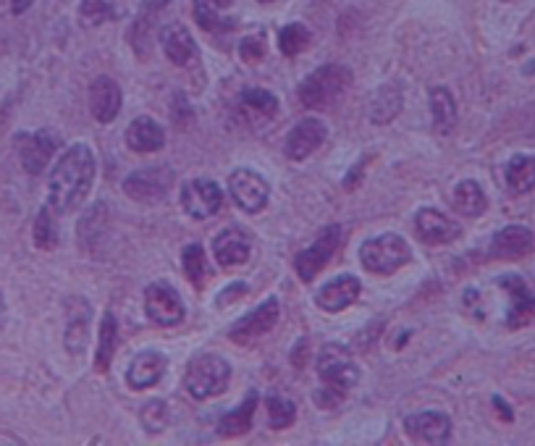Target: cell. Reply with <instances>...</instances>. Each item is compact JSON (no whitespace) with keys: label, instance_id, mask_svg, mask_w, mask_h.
<instances>
[{"label":"cell","instance_id":"1","mask_svg":"<svg viewBox=\"0 0 535 446\" xmlns=\"http://www.w3.org/2000/svg\"><path fill=\"white\" fill-rule=\"evenodd\" d=\"M98 174V161L87 145H71L66 153L58 158L48 184V203L50 210H56L58 216H66L90 195L92 182Z\"/></svg>","mask_w":535,"mask_h":446},{"label":"cell","instance_id":"2","mask_svg":"<svg viewBox=\"0 0 535 446\" xmlns=\"http://www.w3.org/2000/svg\"><path fill=\"white\" fill-rule=\"evenodd\" d=\"M352 84V71L341 63H326L299 84V100L305 108H328Z\"/></svg>","mask_w":535,"mask_h":446},{"label":"cell","instance_id":"3","mask_svg":"<svg viewBox=\"0 0 535 446\" xmlns=\"http://www.w3.org/2000/svg\"><path fill=\"white\" fill-rule=\"evenodd\" d=\"M231 381V365L221 355H197L187 368L184 386L195 399L218 397Z\"/></svg>","mask_w":535,"mask_h":446},{"label":"cell","instance_id":"4","mask_svg":"<svg viewBox=\"0 0 535 446\" xmlns=\"http://www.w3.org/2000/svg\"><path fill=\"white\" fill-rule=\"evenodd\" d=\"M360 260L370 273L389 276V273L399 271L402 265L410 263L412 250L410 244L404 242V237H399V234H381V237L368 239V242L362 244Z\"/></svg>","mask_w":535,"mask_h":446},{"label":"cell","instance_id":"5","mask_svg":"<svg viewBox=\"0 0 535 446\" xmlns=\"http://www.w3.org/2000/svg\"><path fill=\"white\" fill-rule=\"evenodd\" d=\"M320 381L326 386H334L339 391H349L360 381V368L355 365L352 355L341 344H328L318 357Z\"/></svg>","mask_w":535,"mask_h":446},{"label":"cell","instance_id":"6","mask_svg":"<svg viewBox=\"0 0 535 446\" xmlns=\"http://www.w3.org/2000/svg\"><path fill=\"white\" fill-rule=\"evenodd\" d=\"M174 184V171L168 166L139 168L124 179V192L137 203H160Z\"/></svg>","mask_w":535,"mask_h":446},{"label":"cell","instance_id":"7","mask_svg":"<svg viewBox=\"0 0 535 446\" xmlns=\"http://www.w3.org/2000/svg\"><path fill=\"white\" fill-rule=\"evenodd\" d=\"M339 242H341L339 226H328V229L320 231V237L315 239L305 252H299L297 258H294V271H297L299 279L305 281V284H310V281L326 268L328 260L334 258Z\"/></svg>","mask_w":535,"mask_h":446},{"label":"cell","instance_id":"8","mask_svg":"<svg viewBox=\"0 0 535 446\" xmlns=\"http://www.w3.org/2000/svg\"><path fill=\"white\" fill-rule=\"evenodd\" d=\"M145 310L158 326H179L184 321V302L171 284L155 281L145 289Z\"/></svg>","mask_w":535,"mask_h":446},{"label":"cell","instance_id":"9","mask_svg":"<svg viewBox=\"0 0 535 446\" xmlns=\"http://www.w3.org/2000/svg\"><path fill=\"white\" fill-rule=\"evenodd\" d=\"M229 192L234 197V203L247 213H260L268 205L271 197V187L263 176L252 168H237L229 179Z\"/></svg>","mask_w":535,"mask_h":446},{"label":"cell","instance_id":"10","mask_svg":"<svg viewBox=\"0 0 535 446\" xmlns=\"http://www.w3.org/2000/svg\"><path fill=\"white\" fill-rule=\"evenodd\" d=\"M223 205V192L216 182L210 179H195V182H187L181 189V208L184 213L197 221H205V218H213L221 210Z\"/></svg>","mask_w":535,"mask_h":446},{"label":"cell","instance_id":"11","mask_svg":"<svg viewBox=\"0 0 535 446\" xmlns=\"http://www.w3.org/2000/svg\"><path fill=\"white\" fill-rule=\"evenodd\" d=\"M278 323V300L268 297L263 305H258L252 313L242 315L234 326L229 328V339L237 344H252L255 339L265 336Z\"/></svg>","mask_w":535,"mask_h":446},{"label":"cell","instance_id":"12","mask_svg":"<svg viewBox=\"0 0 535 446\" xmlns=\"http://www.w3.org/2000/svg\"><path fill=\"white\" fill-rule=\"evenodd\" d=\"M56 150H58V137L53 132L21 134L19 137L21 166H24V171L32 176H37L45 171V166L53 161Z\"/></svg>","mask_w":535,"mask_h":446},{"label":"cell","instance_id":"13","mask_svg":"<svg viewBox=\"0 0 535 446\" xmlns=\"http://www.w3.org/2000/svg\"><path fill=\"white\" fill-rule=\"evenodd\" d=\"M404 431L420 444H444L452 436V420L438 410H425L404 420Z\"/></svg>","mask_w":535,"mask_h":446},{"label":"cell","instance_id":"14","mask_svg":"<svg viewBox=\"0 0 535 446\" xmlns=\"http://www.w3.org/2000/svg\"><path fill=\"white\" fill-rule=\"evenodd\" d=\"M328 137L326 124L320 119H302L286 137V158L294 163L305 161Z\"/></svg>","mask_w":535,"mask_h":446},{"label":"cell","instance_id":"15","mask_svg":"<svg viewBox=\"0 0 535 446\" xmlns=\"http://www.w3.org/2000/svg\"><path fill=\"white\" fill-rule=\"evenodd\" d=\"M499 284L507 289V294L512 297V307H509L507 326L509 328H522L528 323L535 321V292L525 284V279H520L517 273H509V276H501Z\"/></svg>","mask_w":535,"mask_h":446},{"label":"cell","instance_id":"16","mask_svg":"<svg viewBox=\"0 0 535 446\" xmlns=\"http://www.w3.org/2000/svg\"><path fill=\"white\" fill-rule=\"evenodd\" d=\"M360 279L357 276H336L334 281H328L326 286H320L318 294H315V305L320 310H326V313H341V310H347L352 302H357L360 297Z\"/></svg>","mask_w":535,"mask_h":446},{"label":"cell","instance_id":"17","mask_svg":"<svg viewBox=\"0 0 535 446\" xmlns=\"http://www.w3.org/2000/svg\"><path fill=\"white\" fill-rule=\"evenodd\" d=\"M166 368H168L166 355H160L155 349H145V352H139L132 363H129L126 381H129V386H132L134 391L153 389L155 384H160V378H163Z\"/></svg>","mask_w":535,"mask_h":446},{"label":"cell","instance_id":"18","mask_svg":"<svg viewBox=\"0 0 535 446\" xmlns=\"http://www.w3.org/2000/svg\"><path fill=\"white\" fill-rule=\"evenodd\" d=\"M121 87L116 84V79L111 77H98L90 87V111L95 116V121L100 124H111L116 121V116L121 113Z\"/></svg>","mask_w":535,"mask_h":446},{"label":"cell","instance_id":"19","mask_svg":"<svg viewBox=\"0 0 535 446\" xmlns=\"http://www.w3.org/2000/svg\"><path fill=\"white\" fill-rule=\"evenodd\" d=\"M533 231L525 226H504V229L491 239V258L496 260H520L533 252Z\"/></svg>","mask_w":535,"mask_h":446},{"label":"cell","instance_id":"20","mask_svg":"<svg viewBox=\"0 0 535 446\" xmlns=\"http://www.w3.org/2000/svg\"><path fill=\"white\" fill-rule=\"evenodd\" d=\"M417 237L423 239L425 244H449L462 234L457 223L449 216H444L441 210L423 208L415 218Z\"/></svg>","mask_w":535,"mask_h":446},{"label":"cell","instance_id":"21","mask_svg":"<svg viewBox=\"0 0 535 446\" xmlns=\"http://www.w3.org/2000/svg\"><path fill=\"white\" fill-rule=\"evenodd\" d=\"M126 145L132 147L134 153H158L166 145V132L150 116H139L126 129Z\"/></svg>","mask_w":535,"mask_h":446},{"label":"cell","instance_id":"22","mask_svg":"<svg viewBox=\"0 0 535 446\" xmlns=\"http://www.w3.org/2000/svg\"><path fill=\"white\" fill-rule=\"evenodd\" d=\"M160 42H163L168 61L174 63V66H192V63L197 61L195 40H192V35H189L181 24H168V27H163Z\"/></svg>","mask_w":535,"mask_h":446},{"label":"cell","instance_id":"23","mask_svg":"<svg viewBox=\"0 0 535 446\" xmlns=\"http://www.w3.org/2000/svg\"><path fill=\"white\" fill-rule=\"evenodd\" d=\"M213 252H216L221 268H234V265L247 263V258H250V239L244 237L239 229H226L213 242Z\"/></svg>","mask_w":535,"mask_h":446},{"label":"cell","instance_id":"24","mask_svg":"<svg viewBox=\"0 0 535 446\" xmlns=\"http://www.w3.org/2000/svg\"><path fill=\"white\" fill-rule=\"evenodd\" d=\"M239 111L247 121H271L278 113V100L273 92L250 87L239 95Z\"/></svg>","mask_w":535,"mask_h":446},{"label":"cell","instance_id":"25","mask_svg":"<svg viewBox=\"0 0 535 446\" xmlns=\"http://www.w3.org/2000/svg\"><path fill=\"white\" fill-rule=\"evenodd\" d=\"M255 410H258V394H255V391H250V394H247V399H244L237 410L226 412V415L218 420V436H226V439L244 436V433L252 428Z\"/></svg>","mask_w":535,"mask_h":446},{"label":"cell","instance_id":"26","mask_svg":"<svg viewBox=\"0 0 535 446\" xmlns=\"http://www.w3.org/2000/svg\"><path fill=\"white\" fill-rule=\"evenodd\" d=\"M399 111H402V87L399 84H383L370 103V119H373V124H389V121L397 119Z\"/></svg>","mask_w":535,"mask_h":446},{"label":"cell","instance_id":"27","mask_svg":"<svg viewBox=\"0 0 535 446\" xmlns=\"http://www.w3.org/2000/svg\"><path fill=\"white\" fill-rule=\"evenodd\" d=\"M454 208L467 218L483 216L488 208V197L483 192V187L478 182H473V179L459 182L457 189H454Z\"/></svg>","mask_w":535,"mask_h":446},{"label":"cell","instance_id":"28","mask_svg":"<svg viewBox=\"0 0 535 446\" xmlns=\"http://www.w3.org/2000/svg\"><path fill=\"white\" fill-rule=\"evenodd\" d=\"M431 113H433V129L438 134H449L457 126V103H454L452 92L446 87L431 90Z\"/></svg>","mask_w":535,"mask_h":446},{"label":"cell","instance_id":"29","mask_svg":"<svg viewBox=\"0 0 535 446\" xmlns=\"http://www.w3.org/2000/svg\"><path fill=\"white\" fill-rule=\"evenodd\" d=\"M507 187L515 195H528L535 189V158L530 155H515L507 163Z\"/></svg>","mask_w":535,"mask_h":446},{"label":"cell","instance_id":"30","mask_svg":"<svg viewBox=\"0 0 535 446\" xmlns=\"http://www.w3.org/2000/svg\"><path fill=\"white\" fill-rule=\"evenodd\" d=\"M90 336V307L87 302L79 300L77 310L69 313V326H66V349L71 355H82Z\"/></svg>","mask_w":535,"mask_h":446},{"label":"cell","instance_id":"31","mask_svg":"<svg viewBox=\"0 0 535 446\" xmlns=\"http://www.w3.org/2000/svg\"><path fill=\"white\" fill-rule=\"evenodd\" d=\"M119 347V323L113 318V313H105L100 321V336H98V355H95V368L98 373H105L111 368V360Z\"/></svg>","mask_w":535,"mask_h":446},{"label":"cell","instance_id":"32","mask_svg":"<svg viewBox=\"0 0 535 446\" xmlns=\"http://www.w3.org/2000/svg\"><path fill=\"white\" fill-rule=\"evenodd\" d=\"M181 265H184V273H187V279L192 281L195 289H202L205 281L210 279L208 258H205L202 244H189V247H184V252H181Z\"/></svg>","mask_w":535,"mask_h":446},{"label":"cell","instance_id":"33","mask_svg":"<svg viewBox=\"0 0 535 446\" xmlns=\"http://www.w3.org/2000/svg\"><path fill=\"white\" fill-rule=\"evenodd\" d=\"M195 21L200 24V29H205L210 35H226V32L237 27V21L218 14L208 0H195Z\"/></svg>","mask_w":535,"mask_h":446},{"label":"cell","instance_id":"34","mask_svg":"<svg viewBox=\"0 0 535 446\" xmlns=\"http://www.w3.org/2000/svg\"><path fill=\"white\" fill-rule=\"evenodd\" d=\"M265 407H268V426H271L273 431H284V428L294 426V420H297V405H294L292 399L271 394V397L265 399Z\"/></svg>","mask_w":535,"mask_h":446},{"label":"cell","instance_id":"35","mask_svg":"<svg viewBox=\"0 0 535 446\" xmlns=\"http://www.w3.org/2000/svg\"><path fill=\"white\" fill-rule=\"evenodd\" d=\"M307 45H310V29H307L305 24H289V27L278 32V50H281L286 58L299 56Z\"/></svg>","mask_w":535,"mask_h":446},{"label":"cell","instance_id":"36","mask_svg":"<svg viewBox=\"0 0 535 446\" xmlns=\"http://www.w3.org/2000/svg\"><path fill=\"white\" fill-rule=\"evenodd\" d=\"M116 16V0H82L79 3V19L87 27H100Z\"/></svg>","mask_w":535,"mask_h":446},{"label":"cell","instance_id":"37","mask_svg":"<svg viewBox=\"0 0 535 446\" xmlns=\"http://www.w3.org/2000/svg\"><path fill=\"white\" fill-rule=\"evenodd\" d=\"M139 423L145 428L150 436H158V433L166 431L168 426V407L166 402H160V399H150L142 412H139Z\"/></svg>","mask_w":535,"mask_h":446},{"label":"cell","instance_id":"38","mask_svg":"<svg viewBox=\"0 0 535 446\" xmlns=\"http://www.w3.org/2000/svg\"><path fill=\"white\" fill-rule=\"evenodd\" d=\"M35 244L40 250H53L58 244V229L50 208H42L35 218Z\"/></svg>","mask_w":535,"mask_h":446},{"label":"cell","instance_id":"39","mask_svg":"<svg viewBox=\"0 0 535 446\" xmlns=\"http://www.w3.org/2000/svg\"><path fill=\"white\" fill-rule=\"evenodd\" d=\"M239 56L244 63H258L260 58H265V37L260 32L244 37L242 45H239Z\"/></svg>","mask_w":535,"mask_h":446},{"label":"cell","instance_id":"40","mask_svg":"<svg viewBox=\"0 0 535 446\" xmlns=\"http://www.w3.org/2000/svg\"><path fill=\"white\" fill-rule=\"evenodd\" d=\"M344 394L347 391H339L334 389V386H323V389L315 391V402H318L320 407H336L344 399Z\"/></svg>","mask_w":535,"mask_h":446},{"label":"cell","instance_id":"41","mask_svg":"<svg viewBox=\"0 0 535 446\" xmlns=\"http://www.w3.org/2000/svg\"><path fill=\"white\" fill-rule=\"evenodd\" d=\"M244 294H247V284H231L226 292L218 294V305H223V302L229 305V302L239 300V297H244Z\"/></svg>","mask_w":535,"mask_h":446},{"label":"cell","instance_id":"42","mask_svg":"<svg viewBox=\"0 0 535 446\" xmlns=\"http://www.w3.org/2000/svg\"><path fill=\"white\" fill-rule=\"evenodd\" d=\"M168 3H171V0H142V8H139V14L153 16V19H155V14H158V11H163V8H166Z\"/></svg>","mask_w":535,"mask_h":446},{"label":"cell","instance_id":"43","mask_svg":"<svg viewBox=\"0 0 535 446\" xmlns=\"http://www.w3.org/2000/svg\"><path fill=\"white\" fill-rule=\"evenodd\" d=\"M494 407H496V410L504 412V415H501V418H504V420L515 418V415H512V407H509L507 402H504V399H501V397H494Z\"/></svg>","mask_w":535,"mask_h":446},{"label":"cell","instance_id":"44","mask_svg":"<svg viewBox=\"0 0 535 446\" xmlns=\"http://www.w3.org/2000/svg\"><path fill=\"white\" fill-rule=\"evenodd\" d=\"M29 6H32V0H11V11L14 14H24Z\"/></svg>","mask_w":535,"mask_h":446},{"label":"cell","instance_id":"45","mask_svg":"<svg viewBox=\"0 0 535 446\" xmlns=\"http://www.w3.org/2000/svg\"><path fill=\"white\" fill-rule=\"evenodd\" d=\"M231 3H234V0H213V6H218V8H226V6H231Z\"/></svg>","mask_w":535,"mask_h":446},{"label":"cell","instance_id":"46","mask_svg":"<svg viewBox=\"0 0 535 446\" xmlns=\"http://www.w3.org/2000/svg\"><path fill=\"white\" fill-rule=\"evenodd\" d=\"M258 3H273V0H258Z\"/></svg>","mask_w":535,"mask_h":446},{"label":"cell","instance_id":"47","mask_svg":"<svg viewBox=\"0 0 535 446\" xmlns=\"http://www.w3.org/2000/svg\"><path fill=\"white\" fill-rule=\"evenodd\" d=\"M504 3H512V0H504Z\"/></svg>","mask_w":535,"mask_h":446}]
</instances>
